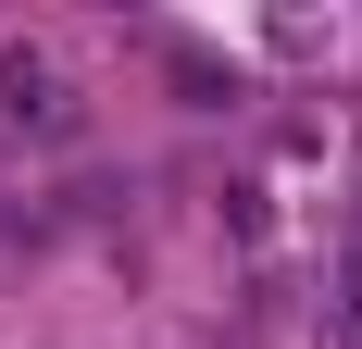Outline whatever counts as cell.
Listing matches in <instances>:
<instances>
[{
	"label": "cell",
	"instance_id": "6da1fadb",
	"mask_svg": "<svg viewBox=\"0 0 362 349\" xmlns=\"http://www.w3.org/2000/svg\"><path fill=\"white\" fill-rule=\"evenodd\" d=\"M75 100H63V63L50 50H0V150L13 138H63Z\"/></svg>",
	"mask_w": 362,
	"mask_h": 349
}]
</instances>
